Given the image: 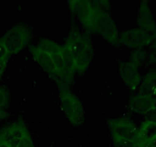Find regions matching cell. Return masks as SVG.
Returning <instances> with one entry per match:
<instances>
[{
	"mask_svg": "<svg viewBox=\"0 0 156 147\" xmlns=\"http://www.w3.org/2000/svg\"><path fill=\"white\" fill-rule=\"evenodd\" d=\"M64 46L71 54L76 71L80 74L84 73L94 58V46L89 34L73 28L67 36Z\"/></svg>",
	"mask_w": 156,
	"mask_h": 147,
	"instance_id": "obj_1",
	"label": "cell"
},
{
	"mask_svg": "<svg viewBox=\"0 0 156 147\" xmlns=\"http://www.w3.org/2000/svg\"><path fill=\"white\" fill-rule=\"evenodd\" d=\"M31 38V29L25 24H18L10 28L0 38L9 55L18 54L26 46Z\"/></svg>",
	"mask_w": 156,
	"mask_h": 147,
	"instance_id": "obj_3",
	"label": "cell"
},
{
	"mask_svg": "<svg viewBox=\"0 0 156 147\" xmlns=\"http://www.w3.org/2000/svg\"><path fill=\"white\" fill-rule=\"evenodd\" d=\"M30 51H31L35 61L40 65V67L53 80L59 83V85L61 84L59 73H58V69H57L56 66H55V63H54L53 60L51 59L49 54L46 51L43 50L42 48H40L37 46H36V47L32 46V47L30 48Z\"/></svg>",
	"mask_w": 156,
	"mask_h": 147,
	"instance_id": "obj_8",
	"label": "cell"
},
{
	"mask_svg": "<svg viewBox=\"0 0 156 147\" xmlns=\"http://www.w3.org/2000/svg\"><path fill=\"white\" fill-rule=\"evenodd\" d=\"M18 147H34L29 133H28V134L21 140L20 143L18 145Z\"/></svg>",
	"mask_w": 156,
	"mask_h": 147,
	"instance_id": "obj_20",
	"label": "cell"
},
{
	"mask_svg": "<svg viewBox=\"0 0 156 147\" xmlns=\"http://www.w3.org/2000/svg\"><path fill=\"white\" fill-rule=\"evenodd\" d=\"M151 34L140 28H131L122 33L119 43L136 49L143 48L149 45Z\"/></svg>",
	"mask_w": 156,
	"mask_h": 147,
	"instance_id": "obj_7",
	"label": "cell"
},
{
	"mask_svg": "<svg viewBox=\"0 0 156 147\" xmlns=\"http://www.w3.org/2000/svg\"><path fill=\"white\" fill-rule=\"evenodd\" d=\"M72 13L76 16L90 32L96 33L95 24L100 10L97 8L94 1L73 0L68 2Z\"/></svg>",
	"mask_w": 156,
	"mask_h": 147,
	"instance_id": "obj_4",
	"label": "cell"
},
{
	"mask_svg": "<svg viewBox=\"0 0 156 147\" xmlns=\"http://www.w3.org/2000/svg\"><path fill=\"white\" fill-rule=\"evenodd\" d=\"M28 133L23 122L12 124L0 135V143H5L9 147H18L21 140Z\"/></svg>",
	"mask_w": 156,
	"mask_h": 147,
	"instance_id": "obj_9",
	"label": "cell"
},
{
	"mask_svg": "<svg viewBox=\"0 0 156 147\" xmlns=\"http://www.w3.org/2000/svg\"><path fill=\"white\" fill-rule=\"evenodd\" d=\"M129 105L132 111L139 114L145 115L151 109L156 107V99L138 94L129 99Z\"/></svg>",
	"mask_w": 156,
	"mask_h": 147,
	"instance_id": "obj_13",
	"label": "cell"
},
{
	"mask_svg": "<svg viewBox=\"0 0 156 147\" xmlns=\"http://www.w3.org/2000/svg\"><path fill=\"white\" fill-rule=\"evenodd\" d=\"M119 75L124 83L131 90L136 91L139 88L141 81L139 67L131 61H124L120 63Z\"/></svg>",
	"mask_w": 156,
	"mask_h": 147,
	"instance_id": "obj_11",
	"label": "cell"
},
{
	"mask_svg": "<svg viewBox=\"0 0 156 147\" xmlns=\"http://www.w3.org/2000/svg\"><path fill=\"white\" fill-rule=\"evenodd\" d=\"M59 86L60 100L63 111L73 126L79 127L82 125L86 119V113L81 102L64 85Z\"/></svg>",
	"mask_w": 156,
	"mask_h": 147,
	"instance_id": "obj_2",
	"label": "cell"
},
{
	"mask_svg": "<svg viewBox=\"0 0 156 147\" xmlns=\"http://www.w3.org/2000/svg\"><path fill=\"white\" fill-rule=\"evenodd\" d=\"M137 22L139 28L152 34L156 32V24L152 11L147 1L141 2L138 9Z\"/></svg>",
	"mask_w": 156,
	"mask_h": 147,
	"instance_id": "obj_12",
	"label": "cell"
},
{
	"mask_svg": "<svg viewBox=\"0 0 156 147\" xmlns=\"http://www.w3.org/2000/svg\"><path fill=\"white\" fill-rule=\"evenodd\" d=\"M0 147H9L5 143H0Z\"/></svg>",
	"mask_w": 156,
	"mask_h": 147,
	"instance_id": "obj_26",
	"label": "cell"
},
{
	"mask_svg": "<svg viewBox=\"0 0 156 147\" xmlns=\"http://www.w3.org/2000/svg\"><path fill=\"white\" fill-rule=\"evenodd\" d=\"M8 59L9 58L0 59V78H1V77H2V74H3L4 71H5L7 63H8Z\"/></svg>",
	"mask_w": 156,
	"mask_h": 147,
	"instance_id": "obj_24",
	"label": "cell"
},
{
	"mask_svg": "<svg viewBox=\"0 0 156 147\" xmlns=\"http://www.w3.org/2000/svg\"><path fill=\"white\" fill-rule=\"evenodd\" d=\"M113 142L115 147H134L136 144L134 141L115 136H113Z\"/></svg>",
	"mask_w": 156,
	"mask_h": 147,
	"instance_id": "obj_19",
	"label": "cell"
},
{
	"mask_svg": "<svg viewBox=\"0 0 156 147\" xmlns=\"http://www.w3.org/2000/svg\"><path fill=\"white\" fill-rule=\"evenodd\" d=\"M156 142V124L144 121L138 130L136 143H154Z\"/></svg>",
	"mask_w": 156,
	"mask_h": 147,
	"instance_id": "obj_14",
	"label": "cell"
},
{
	"mask_svg": "<svg viewBox=\"0 0 156 147\" xmlns=\"http://www.w3.org/2000/svg\"><path fill=\"white\" fill-rule=\"evenodd\" d=\"M8 100V94L3 88H0V109L3 107Z\"/></svg>",
	"mask_w": 156,
	"mask_h": 147,
	"instance_id": "obj_22",
	"label": "cell"
},
{
	"mask_svg": "<svg viewBox=\"0 0 156 147\" xmlns=\"http://www.w3.org/2000/svg\"><path fill=\"white\" fill-rule=\"evenodd\" d=\"M134 147H143V145L140 143H136V145H135Z\"/></svg>",
	"mask_w": 156,
	"mask_h": 147,
	"instance_id": "obj_27",
	"label": "cell"
},
{
	"mask_svg": "<svg viewBox=\"0 0 156 147\" xmlns=\"http://www.w3.org/2000/svg\"><path fill=\"white\" fill-rule=\"evenodd\" d=\"M95 31L96 33H100L110 44L117 45L119 43L118 28L109 13L101 11L98 13Z\"/></svg>",
	"mask_w": 156,
	"mask_h": 147,
	"instance_id": "obj_5",
	"label": "cell"
},
{
	"mask_svg": "<svg viewBox=\"0 0 156 147\" xmlns=\"http://www.w3.org/2000/svg\"><path fill=\"white\" fill-rule=\"evenodd\" d=\"M139 95L156 99V71L147 74L141 84Z\"/></svg>",
	"mask_w": 156,
	"mask_h": 147,
	"instance_id": "obj_16",
	"label": "cell"
},
{
	"mask_svg": "<svg viewBox=\"0 0 156 147\" xmlns=\"http://www.w3.org/2000/svg\"><path fill=\"white\" fill-rule=\"evenodd\" d=\"M142 145H143V147H156L154 143H142Z\"/></svg>",
	"mask_w": 156,
	"mask_h": 147,
	"instance_id": "obj_25",
	"label": "cell"
},
{
	"mask_svg": "<svg viewBox=\"0 0 156 147\" xmlns=\"http://www.w3.org/2000/svg\"><path fill=\"white\" fill-rule=\"evenodd\" d=\"M37 47L46 51L51 59L53 60L55 66H56L58 71L59 73L60 79H61V84L64 77V60H63V46L59 45L55 41L43 38L38 43ZM60 84V85H61Z\"/></svg>",
	"mask_w": 156,
	"mask_h": 147,
	"instance_id": "obj_10",
	"label": "cell"
},
{
	"mask_svg": "<svg viewBox=\"0 0 156 147\" xmlns=\"http://www.w3.org/2000/svg\"><path fill=\"white\" fill-rule=\"evenodd\" d=\"M112 136L126 139L136 142L138 129L129 118L120 117L108 120Z\"/></svg>",
	"mask_w": 156,
	"mask_h": 147,
	"instance_id": "obj_6",
	"label": "cell"
},
{
	"mask_svg": "<svg viewBox=\"0 0 156 147\" xmlns=\"http://www.w3.org/2000/svg\"><path fill=\"white\" fill-rule=\"evenodd\" d=\"M148 58L150 61L156 63V32L151 34V38L148 45Z\"/></svg>",
	"mask_w": 156,
	"mask_h": 147,
	"instance_id": "obj_18",
	"label": "cell"
},
{
	"mask_svg": "<svg viewBox=\"0 0 156 147\" xmlns=\"http://www.w3.org/2000/svg\"><path fill=\"white\" fill-rule=\"evenodd\" d=\"M9 57V55L5 45H4L3 43L2 42V41L0 39V59L7 58Z\"/></svg>",
	"mask_w": 156,
	"mask_h": 147,
	"instance_id": "obj_23",
	"label": "cell"
},
{
	"mask_svg": "<svg viewBox=\"0 0 156 147\" xmlns=\"http://www.w3.org/2000/svg\"><path fill=\"white\" fill-rule=\"evenodd\" d=\"M145 121L152 122L156 124V107L153 108L145 115Z\"/></svg>",
	"mask_w": 156,
	"mask_h": 147,
	"instance_id": "obj_21",
	"label": "cell"
},
{
	"mask_svg": "<svg viewBox=\"0 0 156 147\" xmlns=\"http://www.w3.org/2000/svg\"><path fill=\"white\" fill-rule=\"evenodd\" d=\"M63 60H64V77L62 82L70 84L73 82V76L76 71L75 62L68 49L63 46Z\"/></svg>",
	"mask_w": 156,
	"mask_h": 147,
	"instance_id": "obj_15",
	"label": "cell"
},
{
	"mask_svg": "<svg viewBox=\"0 0 156 147\" xmlns=\"http://www.w3.org/2000/svg\"><path fill=\"white\" fill-rule=\"evenodd\" d=\"M146 56L147 53L145 51L143 50V48L136 49V51H134L133 55H132L131 60L130 61L133 63H134L139 67L142 64V63L145 61V59L146 58Z\"/></svg>",
	"mask_w": 156,
	"mask_h": 147,
	"instance_id": "obj_17",
	"label": "cell"
}]
</instances>
